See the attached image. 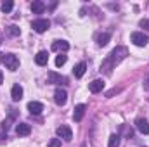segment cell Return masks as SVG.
Segmentation results:
<instances>
[{"instance_id": "1", "label": "cell", "mask_w": 149, "mask_h": 147, "mask_svg": "<svg viewBox=\"0 0 149 147\" xmlns=\"http://www.w3.org/2000/svg\"><path fill=\"white\" fill-rule=\"evenodd\" d=\"M127 54H128V52H127L125 47H116L111 54L104 59V62H102V66H101V71L104 69L106 73H111V69L116 66V64H120V62L127 57Z\"/></svg>"}, {"instance_id": "19", "label": "cell", "mask_w": 149, "mask_h": 147, "mask_svg": "<svg viewBox=\"0 0 149 147\" xmlns=\"http://www.w3.org/2000/svg\"><path fill=\"white\" fill-rule=\"evenodd\" d=\"M118 146H120V135L113 133L111 137H109V146L108 147H118Z\"/></svg>"}, {"instance_id": "25", "label": "cell", "mask_w": 149, "mask_h": 147, "mask_svg": "<svg viewBox=\"0 0 149 147\" xmlns=\"http://www.w3.org/2000/svg\"><path fill=\"white\" fill-rule=\"evenodd\" d=\"M142 85H144V88H146V90H149V76L144 80V83H142Z\"/></svg>"}, {"instance_id": "12", "label": "cell", "mask_w": 149, "mask_h": 147, "mask_svg": "<svg viewBox=\"0 0 149 147\" xmlns=\"http://www.w3.org/2000/svg\"><path fill=\"white\" fill-rule=\"evenodd\" d=\"M52 50L66 52V50H70V43H68L66 40H57V42H54V43H52Z\"/></svg>"}, {"instance_id": "14", "label": "cell", "mask_w": 149, "mask_h": 147, "mask_svg": "<svg viewBox=\"0 0 149 147\" xmlns=\"http://www.w3.org/2000/svg\"><path fill=\"white\" fill-rule=\"evenodd\" d=\"M47 78H49V83H66V78L64 76H61V74H57V73H54V71H49V74H47Z\"/></svg>"}, {"instance_id": "27", "label": "cell", "mask_w": 149, "mask_h": 147, "mask_svg": "<svg viewBox=\"0 0 149 147\" xmlns=\"http://www.w3.org/2000/svg\"><path fill=\"white\" fill-rule=\"evenodd\" d=\"M3 81V74H2V71H0V83Z\"/></svg>"}, {"instance_id": "18", "label": "cell", "mask_w": 149, "mask_h": 147, "mask_svg": "<svg viewBox=\"0 0 149 147\" xmlns=\"http://www.w3.org/2000/svg\"><path fill=\"white\" fill-rule=\"evenodd\" d=\"M109 38H111V35H109V33H101V35H97V45H99V47L108 45Z\"/></svg>"}, {"instance_id": "28", "label": "cell", "mask_w": 149, "mask_h": 147, "mask_svg": "<svg viewBox=\"0 0 149 147\" xmlns=\"http://www.w3.org/2000/svg\"><path fill=\"white\" fill-rule=\"evenodd\" d=\"M0 43H2V42H0Z\"/></svg>"}, {"instance_id": "16", "label": "cell", "mask_w": 149, "mask_h": 147, "mask_svg": "<svg viewBox=\"0 0 149 147\" xmlns=\"http://www.w3.org/2000/svg\"><path fill=\"white\" fill-rule=\"evenodd\" d=\"M85 71H87V64L85 62H80V64H76L73 69V74L76 76V78H81L83 74H85Z\"/></svg>"}, {"instance_id": "4", "label": "cell", "mask_w": 149, "mask_h": 147, "mask_svg": "<svg viewBox=\"0 0 149 147\" xmlns=\"http://www.w3.org/2000/svg\"><path fill=\"white\" fill-rule=\"evenodd\" d=\"M49 26H50L49 19H35V21L31 23V28H33L37 33H43V31H47Z\"/></svg>"}, {"instance_id": "20", "label": "cell", "mask_w": 149, "mask_h": 147, "mask_svg": "<svg viewBox=\"0 0 149 147\" xmlns=\"http://www.w3.org/2000/svg\"><path fill=\"white\" fill-rule=\"evenodd\" d=\"M12 7H14V2H10V0H7V2H3L2 3V10L7 14V12H10L12 10Z\"/></svg>"}, {"instance_id": "9", "label": "cell", "mask_w": 149, "mask_h": 147, "mask_svg": "<svg viewBox=\"0 0 149 147\" xmlns=\"http://www.w3.org/2000/svg\"><path fill=\"white\" fill-rule=\"evenodd\" d=\"M85 109H87V106H85V104H78V106H74L73 119L76 121V123L83 119V114H85Z\"/></svg>"}, {"instance_id": "24", "label": "cell", "mask_w": 149, "mask_h": 147, "mask_svg": "<svg viewBox=\"0 0 149 147\" xmlns=\"http://www.w3.org/2000/svg\"><path fill=\"white\" fill-rule=\"evenodd\" d=\"M139 26L144 28V30H149V19H141L139 21Z\"/></svg>"}, {"instance_id": "3", "label": "cell", "mask_w": 149, "mask_h": 147, "mask_svg": "<svg viewBox=\"0 0 149 147\" xmlns=\"http://www.w3.org/2000/svg\"><path fill=\"white\" fill-rule=\"evenodd\" d=\"M3 62H5V66H7L9 71H16V69L19 68V59H17L14 54H5Z\"/></svg>"}, {"instance_id": "23", "label": "cell", "mask_w": 149, "mask_h": 147, "mask_svg": "<svg viewBox=\"0 0 149 147\" xmlns=\"http://www.w3.org/2000/svg\"><path fill=\"white\" fill-rule=\"evenodd\" d=\"M49 147H61V139H52L49 142Z\"/></svg>"}, {"instance_id": "15", "label": "cell", "mask_w": 149, "mask_h": 147, "mask_svg": "<svg viewBox=\"0 0 149 147\" xmlns=\"http://www.w3.org/2000/svg\"><path fill=\"white\" fill-rule=\"evenodd\" d=\"M88 88H90V92H92V94L101 92V90L104 88V80H94V81L88 85Z\"/></svg>"}, {"instance_id": "2", "label": "cell", "mask_w": 149, "mask_h": 147, "mask_svg": "<svg viewBox=\"0 0 149 147\" xmlns=\"http://www.w3.org/2000/svg\"><path fill=\"white\" fill-rule=\"evenodd\" d=\"M130 42H132L134 45H137V47H146L148 42H149V37L144 35L142 31H134V33L130 35Z\"/></svg>"}, {"instance_id": "5", "label": "cell", "mask_w": 149, "mask_h": 147, "mask_svg": "<svg viewBox=\"0 0 149 147\" xmlns=\"http://www.w3.org/2000/svg\"><path fill=\"white\" fill-rule=\"evenodd\" d=\"M66 101H68V94H66V90H63V88H56V92H54V102H56L57 106H64Z\"/></svg>"}, {"instance_id": "10", "label": "cell", "mask_w": 149, "mask_h": 147, "mask_svg": "<svg viewBox=\"0 0 149 147\" xmlns=\"http://www.w3.org/2000/svg\"><path fill=\"white\" fill-rule=\"evenodd\" d=\"M10 97H12L14 102L21 101V99H23V87H21V85H14L12 90H10Z\"/></svg>"}, {"instance_id": "6", "label": "cell", "mask_w": 149, "mask_h": 147, "mask_svg": "<svg viewBox=\"0 0 149 147\" xmlns=\"http://www.w3.org/2000/svg\"><path fill=\"white\" fill-rule=\"evenodd\" d=\"M57 137H59V139H64V140H71V139H73V132H71L70 126L63 125V126L57 128Z\"/></svg>"}, {"instance_id": "21", "label": "cell", "mask_w": 149, "mask_h": 147, "mask_svg": "<svg viewBox=\"0 0 149 147\" xmlns=\"http://www.w3.org/2000/svg\"><path fill=\"white\" fill-rule=\"evenodd\" d=\"M7 31H9V35H12V37H19V35H21V30H19L17 26H14V24H12V26H9V28H7Z\"/></svg>"}, {"instance_id": "17", "label": "cell", "mask_w": 149, "mask_h": 147, "mask_svg": "<svg viewBox=\"0 0 149 147\" xmlns=\"http://www.w3.org/2000/svg\"><path fill=\"white\" fill-rule=\"evenodd\" d=\"M31 10H33V14H42V12L45 10V3L40 2V0H35V2L31 3Z\"/></svg>"}, {"instance_id": "7", "label": "cell", "mask_w": 149, "mask_h": 147, "mask_svg": "<svg viewBox=\"0 0 149 147\" xmlns=\"http://www.w3.org/2000/svg\"><path fill=\"white\" fill-rule=\"evenodd\" d=\"M135 126H137V130H139L142 135H149V121L146 118H137Z\"/></svg>"}, {"instance_id": "11", "label": "cell", "mask_w": 149, "mask_h": 147, "mask_svg": "<svg viewBox=\"0 0 149 147\" xmlns=\"http://www.w3.org/2000/svg\"><path fill=\"white\" fill-rule=\"evenodd\" d=\"M28 111L31 114H40L43 111V104L42 102H37V101H31V102H28Z\"/></svg>"}, {"instance_id": "26", "label": "cell", "mask_w": 149, "mask_h": 147, "mask_svg": "<svg viewBox=\"0 0 149 147\" xmlns=\"http://www.w3.org/2000/svg\"><path fill=\"white\" fill-rule=\"evenodd\" d=\"M3 59H5V54H2V52H0V62H3Z\"/></svg>"}, {"instance_id": "22", "label": "cell", "mask_w": 149, "mask_h": 147, "mask_svg": "<svg viewBox=\"0 0 149 147\" xmlns=\"http://www.w3.org/2000/svg\"><path fill=\"white\" fill-rule=\"evenodd\" d=\"M64 64H66V55H64V54H59V55L56 57V66L61 68V66H64Z\"/></svg>"}, {"instance_id": "8", "label": "cell", "mask_w": 149, "mask_h": 147, "mask_svg": "<svg viewBox=\"0 0 149 147\" xmlns=\"http://www.w3.org/2000/svg\"><path fill=\"white\" fill-rule=\"evenodd\" d=\"M16 133H17L19 137H26V135L31 133V126H30L28 123H17V126H16Z\"/></svg>"}, {"instance_id": "13", "label": "cell", "mask_w": 149, "mask_h": 147, "mask_svg": "<svg viewBox=\"0 0 149 147\" xmlns=\"http://www.w3.org/2000/svg\"><path fill=\"white\" fill-rule=\"evenodd\" d=\"M35 62H37L38 66H47V62H49V54H47L45 50L38 52L37 55H35Z\"/></svg>"}]
</instances>
